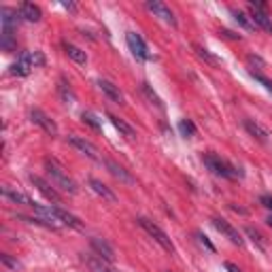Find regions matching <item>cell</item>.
I'll return each instance as SVG.
<instances>
[{
	"instance_id": "14",
	"label": "cell",
	"mask_w": 272,
	"mask_h": 272,
	"mask_svg": "<svg viewBox=\"0 0 272 272\" xmlns=\"http://www.w3.org/2000/svg\"><path fill=\"white\" fill-rule=\"evenodd\" d=\"M104 164H107V168H109V173L115 177L119 183H128V185H132L134 183V177L128 173V170L123 168V166H119L117 162H113V160H104Z\"/></svg>"
},
{
	"instance_id": "20",
	"label": "cell",
	"mask_w": 272,
	"mask_h": 272,
	"mask_svg": "<svg viewBox=\"0 0 272 272\" xmlns=\"http://www.w3.org/2000/svg\"><path fill=\"white\" fill-rule=\"evenodd\" d=\"M19 17H24L26 22H38L40 19V9L32 3H24L19 7Z\"/></svg>"
},
{
	"instance_id": "34",
	"label": "cell",
	"mask_w": 272,
	"mask_h": 272,
	"mask_svg": "<svg viewBox=\"0 0 272 272\" xmlns=\"http://www.w3.org/2000/svg\"><path fill=\"white\" fill-rule=\"evenodd\" d=\"M260 202H262V206L272 208V196H262V198H260Z\"/></svg>"
},
{
	"instance_id": "9",
	"label": "cell",
	"mask_w": 272,
	"mask_h": 272,
	"mask_svg": "<svg viewBox=\"0 0 272 272\" xmlns=\"http://www.w3.org/2000/svg\"><path fill=\"white\" fill-rule=\"evenodd\" d=\"M213 225L215 227H217V232H221L227 240H230V242H234V245H238V247H242V242H245V240H242V236L238 234V230H236V227H232L230 223H227L225 219H219V217H213Z\"/></svg>"
},
{
	"instance_id": "7",
	"label": "cell",
	"mask_w": 272,
	"mask_h": 272,
	"mask_svg": "<svg viewBox=\"0 0 272 272\" xmlns=\"http://www.w3.org/2000/svg\"><path fill=\"white\" fill-rule=\"evenodd\" d=\"M51 217H53L55 223L62 221V223L68 225V227H75V230H83V221H81L79 217H75L73 213H68V211L60 208V206H51Z\"/></svg>"
},
{
	"instance_id": "3",
	"label": "cell",
	"mask_w": 272,
	"mask_h": 272,
	"mask_svg": "<svg viewBox=\"0 0 272 272\" xmlns=\"http://www.w3.org/2000/svg\"><path fill=\"white\" fill-rule=\"evenodd\" d=\"M138 225L142 227V230H145L155 242H157V245H160L164 251H168V253H175V245H173V240H170L168 238V234L162 230V227L160 225H157V223H153L151 219H147V217H138Z\"/></svg>"
},
{
	"instance_id": "13",
	"label": "cell",
	"mask_w": 272,
	"mask_h": 272,
	"mask_svg": "<svg viewBox=\"0 0 272 272\" xmlns=\"http://www.w3.org/2000/svg\"><path fill=\"white\" fill-rule=\"evenodd\" d=\"M30 181H32V185H34V187H36L43 196H45L47 200H51V202H60V194L55 192L47 181H43V179H40V177H36V175H30Z\"/></svg>"
},
{
	"instance_id": "15",
	"label": "cell",
	"mask_w": 272,
	"mask_h": 272,
	"mask_svg": "<svg viewBox=\"0 0 272 272\" xmlns=\"http://www.w3.org/2000/svg\"><path fill=\"white\" fill-rule=\"evenodd\" d=\"M98 88L102 90V92L107 94V98L113 100L115 104H123V94L119 92V88H117L115 83H111V81H107V79H100V81H98Z\"/></svg>"
},
{
	"instance_id": "33",
	"label": "cell",
	"mask_w": 272,
	"mask_h": 272,
	"mask_svg": "<svg viewBox=\"0 0 272 272\" xmlns=\"http://www.w3.org/2000/svg\"><path fill=\"white\" fill-rule=\"evenodd\" d=\"M3 262H5L7 266H11V268H19V264H17L15 260H11V257H9L7 253H3Z\"/></svg>"
},
{
	"instance_id": "8",
	"label": "cell",
	"mask_w": 272,
	"mask_h": 272,
	"mask_svg": "<svg viewBox=\"0 0 272 272\" xmlns=\"http://www.w3.org/2000/svg\"><path fill=\"white\" fill-rule=\"evenodd\" d=\"M30 117H32V121L38 125V128H43L49 136H58V125H55V121L49 117V115H45L40 109H32L30 111Z\"/></svg>"
},
{
	"instance_id": "2",
	"label": "cell",
	"mask_w": 272,
	"mask_h": 272,
	"mask_svg": "<svg viewBox=\"0 0 272 272\" xmlns=\"http://www.w3.org/2000/svg\"><path fill=\"white\" fill-rule=\"evenodd\" d=\"M204 164H206V168L211 170V173L217 175V177H223V179H240L242 177V173L236 166H232L227 160H221V157L215 155V153L204 155Z\"/></svg>"
},
{
	"instance_id": "25",
	"label": "cell",
	"mask_w": 272,
	"mask_h": 272,
	"mask_svg": "<svg viewBox=\"0 0 272 272\" xmlns=\"http://www.w3.org/2000/svg\"><path fill=\"white\" fill-rule=\"evenodd\" d=\"M179 130H181V134H183V136H187V138H190V136H194V134H196V125H194L190 119H183V121L179 123Z\"/></svg>"
},
{
	"instance_id": "10",
	"label": "cell",
	"mask_w": 272,
	"mask_h": 272,
	"mask_svg": "<svg viewBox=\"0 0 272 272\" xmlns=\"http://www.w3.org/2000/svg\"><path fill=\"white\" fill-rule=\"evenodd\" d=\"M68 142H70V145H73L75 149H79L83 155H88L90 160H100L98 149L92 145L90 140H85V138H81V136H77V134H70V136H68Z\"/></svg>"
},
{
	"instance_id": "27",
	"label": "cell",
	"mask_w": 272,
	"mask_h": 272,
	"mask_svg": "<svg viewBox=\"0 0 272 272\" xmlns=\"http://www.w3.org/2000/svg\"><path fill=\"white\" fill-rule=\"evenodd\" d=\"M142 92H145V94H147V98L151 100V102H153V104H155L157 109H162V102H160V98H157V96H155V92H151V88H149V85H147V83H142Z\"/></svg>"
},
{
	"instance_id": "26",
	"label": "cell",
	"mask_w": 272,
	"mask_h": 272,
	"mask_svg": "<svg viewBox=\"0 0 272 272\" xmlns=\"http://www.w3.org/2000/svg\"><path fill=\"white\" fill-rule=\"evenodd\" d=\"M60 96H62V100H64V102H73V100H75L73 92H70V88H68V83H66L64 79L60 81Z\"/></svg>"
},
{
	"instance_id": "18",
	"label": "cell",
	"mask_w": 272,
	"mask_h": 272,
	"mask_svg": "<svg viewBox=\"0 0 272 272\" xmlns=\"http://www.w3.org/2000/svg\"><path fill=\"white\" fill-rule=\"evenodd\" d=\"M245 130H247L253 138L260 140V142H268V132H266L257 121H253V119H245Z\"/></svg>"
},
{
	"instance_id": "1",
	"label": "cell",
	"mask_w": 272,
	"mask_h": 272,
	"mask_svg": "<svg viewBox=\"0 0 272 272\" xmlns=\"http://www.w3.org/2000/svg\"><path fill=\"white\" fill-rule=\"evenodd\" d=\"M45 168H47V177L51 179V183L55 185V187H60L66 194H77V183L64 173V168L58 162L45 160Z\"/></svg>"
},
{
	"instance_id": "6",
	"label": "cell",
	"mask_w": 272,
	"mask_h": 272,
	"mask_svg": "<svg viewBox=\"0 0 272 272\" xmlns=\"http://www.w3.org/2000/svg\"><path fill=\"white\" fill-rule=\"evenodd\" d=\"M125 43H128V47H130V51L136 55L138 60H151V53L147 51L145 40H142L136 32H128L125 34Z\"/></svg>"
},
{
	"instance_id": "30",
	"label": "cell",
	"mask_w": 272,
	"mask_h": 272,
	"mask_svg": "<svg viewBox=\"0 0 272 272\" xmlns=\"http://www.w3.org/2000/svg\"><path fill=\"white\" fill-rule=\"evenodd\" d=\"M30 60H32L34 68H36V66H43V64H45V58H43V53H40V51H30Z\"/></svg>"
},
{
	"instance_id": "37",
	"label": "cell",
	"mask_w": 272,
	"mask_h": 272,
	"mask_svg": "<svg viewBox=\"0 0 272 272\" xmlns=\"http://www.w3.org/2000/svg\"><path fill=\"white\" fill-rule=\"evenodd\" d=\"M64 7L70 9V11H75V5H73V3H64Z\"/></svg>"
},
{
	"instance_id": "16",
	"label": "cell",
	"mask_w": 272,
	"mask_h": 272,
	"mask_svg": "<svg viewBox=\"0 0 272 272\" xmlns=\"http://www.w3.org/2000/svg\"><path fill=\"white\" fill-rule=\"evenodd\" d=\"M3 196L9 198L11 202H15V204H24V206H32V204H34V200H30L26 194H22V192H17V190H11L9 185H5V187H3Z\"/></svg>"
},
{
	"instance_id": "4",
	"label": "cell",
	"mask_w": 272,
	"mask_h": 272,
	"mask_svg": "<svg viewBox=\"0 0 272 272\" xmlns=\"http://www.w3.org/2000/svg\"><path fill=\"white\" fill-rule=\"evenodd\" d=\"M249 9H251V19H253L255 28H262V30L272 34V17L268 15L266 5L255 3V0H249Z\"/></svg>"
},
{
	"instance_id": "31",
	"label": "cell",
	"mask_w": 272,
	"mask_h": 272,
	"mask_svg": "<svg viewBox=\"0 0 272 272\" xmlns=\"http://www.w3.org/2000/svg\"><path fill=\"white\" fill-rule=\"evenodd\" d=\"M88 264H90V268H92L94 272H115V270H111V268L102 266V264H100V262H96V260H90Z\"/></svg>"
},
{
	"instance_id": "12",
	"label": "cell",
	"mask_w": 272,
	"mask_h": 272,
	"mask_svg": "<svg viewBox=\"0 0 272 272\" xmlns=\"http://www.w3.org/2000/svg\"><path fill=\"white\" fill-rule=\"evenodd\" d=\"M32 68H34V64H32V60H30V51H26V53L19 55V60H17L15 64H11V70H9V73L15 75V77H26Z\"/></svg>"
},
{
	"instance_id": "21",
	"label": "cell",
	"mask_w": 272,
	"mask_h": 272,
	"mask_svg": "<svg viewBox=\"0 0 272 272\" xmlns=\"http://www.w3.org/2000/svg\"><path fill=\"white\" fill-rule=\"evenodd\" d=\"M109 119H111V123L115 125V128H117V130H119V132H121L125 138H134V136H136L134 128H130V125H128L123 119H119V117H115V115H109Z\"/></svg>"
},
{
	"instance_id": "11",
	"label": "cell",
	"mask_w": 272,
	"mask_h": 272,
	"mask_svg": "<svg viewBox=\"0 0 272 272\" xmlns=\"http://www.w3.org/2000/svg\"><path fill=\"white\" fill-rule=\"evenodd\" d=\"M92 249L98 253L100 260H104L109 264L115 262V251H113V247L109 245L104 238H92Z\"/></svg>"
},
{
	"instance_id": "24",
	"label": "cell",
	"mask_w": 272,
	"mask_h": 272,
	"mask_svg": "<svg viewBox=\"0 0 272 272\" xmlns=\"http://www.w3.org/2000/svg\"><path fill=\"white\" fill-rule=\"evenodd\" d=\"M245 232H247V236H249V238H251V240L255 242V245H257V247H260V249H266V242H264V236H262L260 232H257V230H253V227H247V230H245Z\"/></svg>"
},
{
	"instance_id": "36",
	"label": "cell",
	"mask_w": 272,
	"mask_h": 272,
	"mask_svg": "<svg viewBox=\"0 0 272 272\" xmlns=\"http://www.w3.org/2000/svg\"><path fill=\"white\" fill-rule=\"evenodd\" d=\"M225 270H227V272H242V270H240L238 266H234L232 262H227V264H225Z\"/></svg>"
},
{
	"instance_id": "32",
	"label": "cell",
	"mask_w": 272,
	"mask_h": 272,
	"mask_svg": "<svg viewBox=\"0 0 272 272\" xmlns=\"http://www.w3.org/2000/svg\"><path fill=\"white\" fill-rule=\"evenodd\" d=\"M196 236H198V240H200V245H204V247H206L208 251H215V247H213V242H211V240H208V238H206L204 234H200V232H198Z\"/></svg>"
},
{
	"instance_id": "19",
	"label": "cell",
	"mask_w": 272,
	"mask_h": 272,
	"mask_svg": "<svg viewBox=\"0 0 272 272\" xmlns=\"http://www.w3.org/2000/svg\"><path fill=\"white\" fill-rule=\"evenodd\" d=\"M64 51H66V55H68L70 60L77 62V64H81V66L88 62V55H85V51L79 49L77 45H73V43H64Z\"/></svg>"
},
{
	"instance_id": "22",
	"label": "cell",
	"mask_w": 272,
	"mask_h": 272,
	"mask_svg": "<svg viewBox=\"0 0 272 272\" xmlns=\"http://www.w3.org/2000/svg\"><path fill=\"white\" fill-rule=\"evenodd\" d=\"M194 49H196V53H198V58H202L206 64H211V66H219V64H221V60L217 58V55H213L208 49L200 47V45H194Z\"/></svg>"
},
{
	"instance_id": "23",
	"label": "cell",
	"mask_w": 272,
	"mask_h": 272,
	"mask_svg": "<svg viewBox=\"0 0 272 272\" xmlns=\"http://www.w3.org/2000/svg\"><path fill=\"white\" fill-rule=\"evenodd\" d=\"M232 15H234V19L245 28V30H255V24H253V19H251V15H247V13H242V11H238V9H232Z\"/></svg>"
},
{
	"instance_id": "35",
	"label": "cell",
	"mask_w": 272,
	"mask_h": 272,
	"mask_svg": "<svg viewBox=\"0 0 272 272\" xmlns=\"http://www.w3.org/2000/svg\"><path fill=\"white\" fill-rule=\"evenodd\" d=\"M221 34H223L225 38H232V40H240V34H234L232 30H221Z\"/></svg>"
},
{
	"instance_id": "17",
	"label": "cell",
	"mask_w": 272,
	"mask_h": 272,
	"mask_svg": "<svg viewBox=\"0 0 272 272\" xmlns=\"http://www.w3.org/2000/svg\"><path fill=\"white\" fill-rule=\"evenodd\" d=\"M90 187L94 190V194H98L100 198H104V200H109V202H117V196L113 194L107 185L102 183V181H98V179H90Z\"/></svg>"
},
{
	"instance_id": "38",
	"label": "cell",
	"mask_w": 272,
	"mask_h": 272,
	"mask_svg": "<svg viewBox=\"0 0 272 272\" xmlns=\"http://www.w3.org/2000/svg\"><path fill=\"white\" fill-rule=\"evenodd\" d=\"M268 225L272 227V215H270V217H268Z\"/></svg>"
},
{
	"instance_id": "29",
	"label": "cell",
	"mask_w": 272,
	"mask_h": 272,
	"mask_svg": "<svg viewBox=\"0 0 272 272\" xmlns=\"http://www.w3.org/2000/svg\"><path fill=\"white\" fill-rule=\"evenodd\" d=\"M81 119L85 121V123H88V125H92L94 128V130H100V121L92 115V113H83V115H81Z\"/></svg>"
},
{
	"instance_id": "5",
	"label": "cell",
	"mask_w": 272,
	"mask_h": 272,
	"mask_svg": "<svg viewBox=\"0 0 272 272\" xmlns=\"http://www.w3.org/2000/svg\"><path fill=\"white\" fill-rule=\"evenodd\" d=\"M145 7L153 13L155 17H160L162 22L170 24V26H177V17H175V13L170 11V7H166L164 3H157V0H147Z\"/></svg>"
},
{
	"instance_id": "28",
	"label": "cell",
	"mask_w": 272,
	"mask_h": 272,
	"mask_svg": "<svg viewBox=\"0 0 272 272\" xmlns=\"http://www.w3.org/2000/svg\"><path fill=\"white\" fill-rule=\"evenodd\" d=\"M251 77H253L257 83H262L268 92H272V81H270V79H266V77H264V75H260V73H253V70H251Z\"/></svg>"
}]
</instances>
